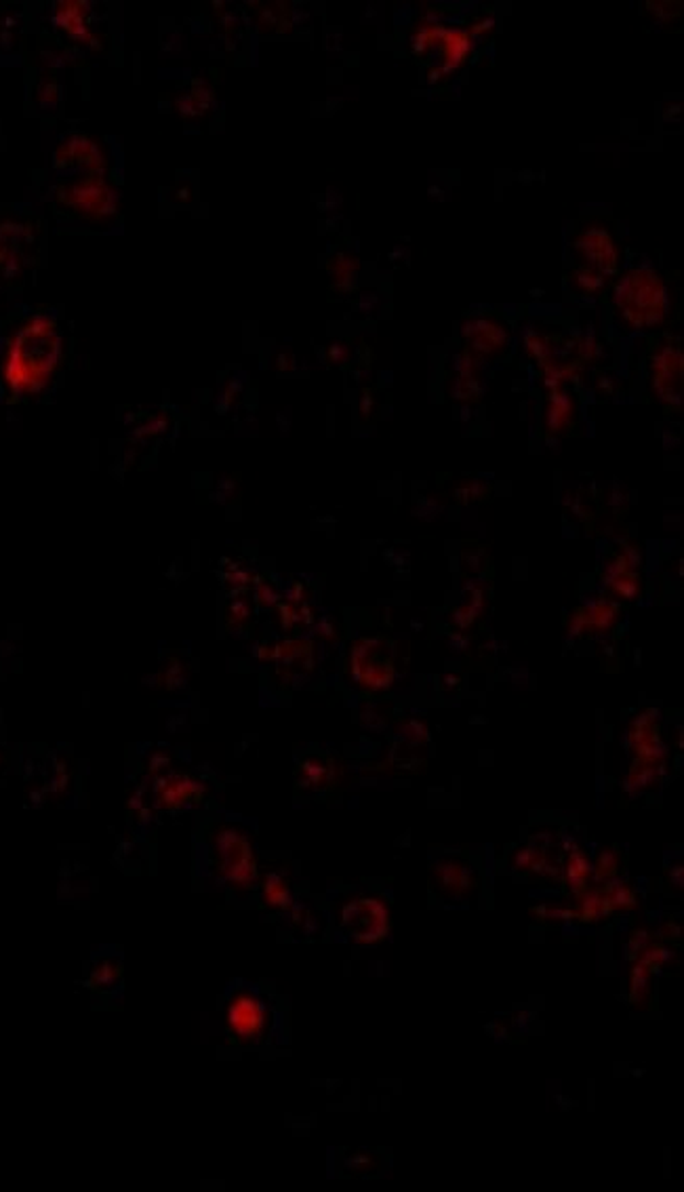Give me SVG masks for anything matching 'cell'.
<instances>
[{
    "instance_id": "6da1fadb",
    "label": "cell",
    "mask_w": 684,
    "mask_h": 1192,
    "mask_svg": "<svg viewBox=\"0 0 684 1192\" xmlns=\"http://www.w3.org/2000/svg\"><path fill=\"white\" fill-rule=\"evenodd\" d=\"M61 358V337L55 323L36 316L18 331L2 356V380L15 394H32L52 380Z\"/></svg>"
},
{
    "instance_id": "7a4b0ae2",
    "label": "cell",
    "mask_w": 684,
    "mask_h": 1192,
    "mask_svg": "<svg viewBox=\"0 0 684 1192\" xmlns=\"http://www.w3.org/2000/svg\"><path fill=\"white\" fill-rule=\"evenodd\" d=\"M615 308L636 330L658 327L668 314V291L653 270H632L615 287Z\"/></svg>"
},
{
    "instance_id": "3957f363",
    "label": "cell",
    "mask_w": 684,
    "mask_h": 1192,
    "mask_svg": "<svg viewBox=\"0 0 684 1192\" xmlns=\"http://www.w3.org/2000/svg\"><path fill=\"white\" fill-rule=\"evenodd\" d=\"M66 204L77 209L80 215L102 220L114 213L116 197L102 179H82L66 190Z\"/></svg>"
},
{
    "instance_id": "277c9868",
    "label": "cell",
    "mask_w": 684,
    "mask_h": 1192,
    "mask_svg": "<svg viewBox=\"0 0 684 1192\" xmlns=\"http://www.w3.org/2000/svg\"><path fill=\"white\" fill-rule=\"evenodd\" d=\"M575 249L582 255L590 270L608 275L617 268V247L608 230L592 226L583 230L575 241Z\"/></svg>"
},
{
    "instance_id": "5b68a950",
    "label": "cell",
    "mask_w": 684,
    "mask_h": 1192,
    "mask_svg": "<svg viewBox=\"0 0 684 1192\" xmlns=\"http://www.w3.org/2000/svg\"><path fill=\"white\" fill-rule=\"evenodd\" d=\"M229 1033L240 1040H255L266 1028V1007L251 994H238L228 1007Z\"/></svg>"
},
{
    "instance_id": "8992f818",
    "label": "cell",
    "mask_w": 684,
    "mask_h": 1192,
    "mask_svg": "<svg viewBox=\"0 0 684 1192\" xmlns=\"http://www.w3.org/2000/svg\"><path fill=\"white\" fill-rule=\"evenodd\" d=\"M575 280H578V285H580L582 289H585V291H594V289H598L601 282H603V280H601V275L594 272V270H590V268L580 270V272L575 275Z\"/></svg>"
}]
</instances>
